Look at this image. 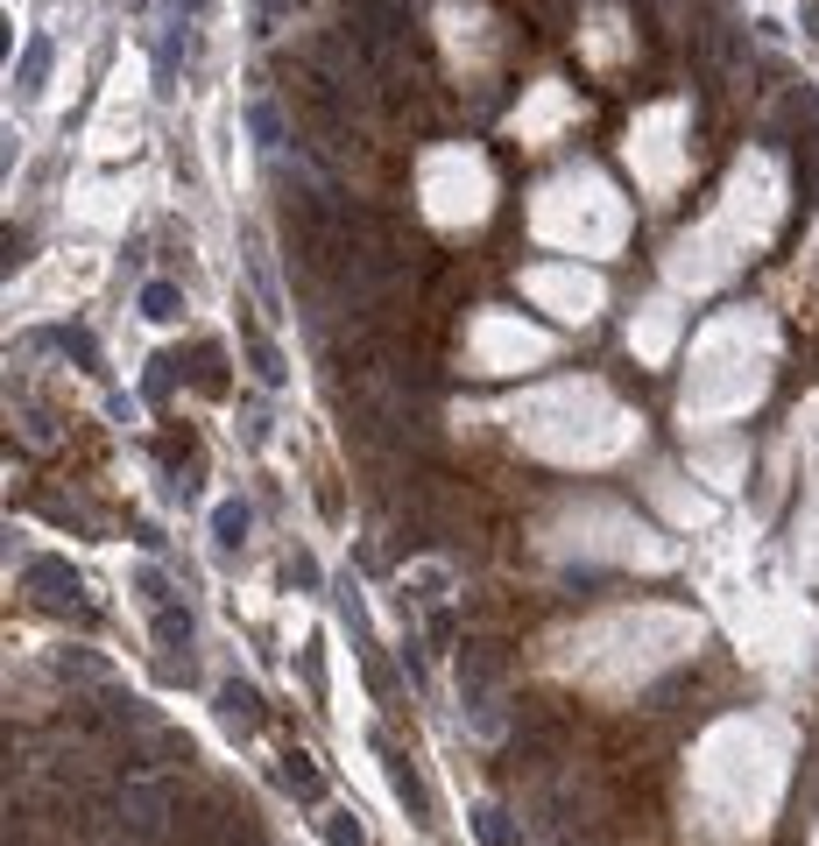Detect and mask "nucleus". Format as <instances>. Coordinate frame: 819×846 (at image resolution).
<instances>
[{"mask_svg": "<svg viewBox=\"0 0 819 846\" xmlns=\"http://www.w3.org/2000/svg\"><path fill=\"white\" fill-rule=\"evenodd\" d=\"M177 790L170 783H156V776H135V783H121L113 790V819H121V839H135V846H156L163 833H177Z\"/></svg>", "mask_w": 819, "mask_h": 846, "instance_id": "nucleus-1", "label": "nucleus"}, {"mask_svg": "<svg viewBox=\"0 0 819 846\" xmlns=\"http://www.w3.org/2000/svg\"><path fill=\"white\" fill-rule=\"evenodd\" d=\"M453 677H460V705H466V720L480 726V734H495L501 726V649L495 642H460V656H453Z\"/></svg>", "mask_w": 819, "mask_h": 846, "instance_id": "nucleus-2", "label": "nucleus"}, {"mask_svg": "<svg viewBox=\"0 0 819 846\" xmlns=\"http://www.w3.org/2000/svg\"><path fill=\"white\" fill-rule=\"evenodd\" d=\"M22 586H29V600L49 606V614H71V621H92V606H86V579H78L64 557H29L22 565Z\"/></svg>", "mask_w": 819, "mask_h": 846, "instance_id": "nucleus-3", "label": "nucleus"}, {"mask_svg": "<svg viewBox=\"0 0 819 846\" xmlns=\"http://www.w3.org/2000/svg\"><path fill=\"white\" fill-rule=\"evenodd\" d=\"M354 29H361V43L367 49H375V57L381 64H389V49L396 43H410V8H403V0H354Z\"/></svg>", "mask_w": 819, "mask_h": 846, "instance_id": "nucleus-4", "label": "nucleus"}, {"mask_svg": "<svg viewBox=\"0 0 819 846\" xmlns=\"http://www.w3.org/2000/svg\"><path fill=\"white\" fill-rule=\"evenodd\" d=\"M375 755H381V769H389V790L403 798V811H410L417 825H431V790H424V776H417V761L396 748L389 734H375Z\"/></svg>", "mask_w": 819, "mask_h": 846, "instance_id": "nucleus-5", "label": "nucleus"}, {"mask_svg": "<svg viewBox=\"0 0 819 846\" xmlns=\"http://www.w3.org/2000/svg\"><path fill=\"white\" fill-rule=\"evenodd\" d=\"M212 705H220V720H226V734H255L262 720H269V705H262V691L247 684V677H226L220 691H212Z\"/></svg>", "mask_w": 819, "mask_h": 846, "instance_id": "nucleus-6", "label": "nucleus"}, {"mask_svg": "<svg viewBox=\"0 0 819 846\" xmlns=\"http://www.w3.org/2000/svg\"><path fill=\"white\" fill-rule=\"evenodd\" d=\"M276 783L290 790L297 804H325V776H319V761H311L305 748H290L283 755V769H276Z\"/></svg>", "mask_w": 819, "mask_h": 846, "instance_id": "nucleus-7", "label": "nucleus"}, {"mask_svg": "<svg viewBox=\"0 0 819 846\" xmlns=\"http://www.w3.org/2000/svg\"><path fill=\"white\" fill-rule=\"evenodd\" d=\"M241 346H247V360H255V375L269 381V388H283V353L269 346V332H262V325H241Z\"/></svg>", "mask_w": 819, "mask_h": 846, "instance_id": "nucleus-8", "label": "nucleus"}, {"mask_svg": "<svg viewBox=\"0 0 819 846\" xmlns=\"http://www.w3.org/2000/svg\"><path fill=\"white\" fill-rule=\"evenodd\" d=\"M247 522H255V515H247V501H220V508H212V536H220V550H241L247 544Z\"/></svg>", "mask_w": 819, "mask_h": 846, "instance_id": "nucleus-9", "label": "nucleus"}, {"mask_svg": "<svg viewBox=\"0 0 819 846\" xmlns=\"http://www.w3.org/2000/svg\"><path fill=\"white\" fill-rule=\"evenodd\" d=\"M319 825H325V846H367V825H361L354 804H332Z\"/></svg>", "mask_w": 819, "mask_h": 846, "instance_id": "nucleus-10", "label": "nucleus"}, {"mask_svg": "<svg viewBox=\"0 0 819 846\" xmlns=\"http://www.w3.org/2000/svg\"><path fill=\"white\" fill-rule=\"evenodd\" d=\"M57 677L64 684H107V664L92 649H57Z\"/></svg>", "mask_w": 819, "mask_h": 846, "instance_id": "nucleus-11", "label": "nucleus"}, {"mask_svg": "<svg viewBox=\"0 0 819 846\" xmlns=\"http://www.w3.org/2000/svg\"><path fill=\"white\" fill-rule=\"evenodd\" d=\"M474 839H480V846H516L509 811H501V804H474Z\"/></svg>", "mask_w": 819, "mask_h": 846, "instance_id": "nucleus-12", "label": "nucleus"}, {"mask_svg": "<svg viewBox=\"0 0 819 846\" xmlns=\"http://www.w3.org/2000/svg\"><path fill=\"white\" fill-rule=\"evenodd\" d=\"M184 311V290L177 282H142V318H156V325H170Z\"/></svg>", "mask_w": 819, "mask_h": 846, "instance_id": "nucleus-13", "label": "nucleus"}, {"mask_svg": "<svg viewBox=\"0 0 819 846\" xmlns=\"http://www.w3.org/2000/svg\"><path fill=\"white\" fill-rule=\"evenodd\" d=\"M49 49H57L49 36H29L22 64H14V85H22V92H36V85H43V71H49Z\"/></svg>", "mask_w": 819, "mask_h": 846, "instance_id": "nucleus-14", "label": "nucleus"}, {"mask_svg": "<svg viewBox=\"0 0 819 846\" xmlns=\"http://www.w3.org/2000/svg\"><path fill=\"white\" fill-rule=\"evenodd\" d=\"M191 642V614L184 606H156V649H184Z\"/></svg>", "mask_w": 819, "mask_h": 846, "instance_id": "nucleus-15", "label": "nucleus"}, {"mask_svg": "<svg viewBox=\"0 0 819 846\" xmlns=\"http://www.w3.org/2000/svg\"><path fill=\"white\" fill-rule=\"evenodd\" d=\"M247 127H255L262 148H283V113L269 107V99H255V107H247Z\"/></svg>", "mask_w": 819, "mask_h": 846, "instance_id": "nucleus-16", "label": "nucleus"}, {"mask_svg": "<svg viewBox=\"0 0 819 846\" xmlns=\"http://www.w3.org/2000/svg\"><path fill=\"white\" fill-rule=\"evenodd\" d=\"M170 381H184V367H177V353H163V360H148L142 396H148V402H163V396H170Z\"/></svg>", "mask_w": 819, "mask_h": 846, "instance_id": "nucleus-17", "label": "nucleus"}, {"mask_svg": "<svg viewBox=\"0 0 819 846\" xmlns=\"http://www.w3.org/2000/svg\"><path fill=\"white\" fill-rule=\"evenodd\" d=\"M191 381L206 388V396H220V388H226V375H220V353H212V346H198V353H191Z\"/></svg>", "mask_w": 819, "mask_h": 846, "instance_id": "nucleus-18", "label": "nucleus"}, {"mask_svg": "<svg viewBox=\"0 0 819 846\" xmlns=\"http://www.w3.org/2000/svg\"><path fill=\"white\" fill-rule=\"evenodd\" d=\"M43 346H57V353H71L78 367H92V338L86 332H43Z\"/></svg>", "mask_w": 819, "mask_h": 846, "instance_id": "nucleus-19", "label": "nucleus"}, {"mask_svg": "<svg viewBox=\"0 0 819 846\" xmlns=\"http://www.w3.org/2000/svg\"><path fill=\"white\" fill-rule=\"evenodd\" d=\"M43 515H49V522H71V530H86V508H78L71 494H43Z\"/></svg>", "mask_w": 819, "mask_h": 846, "instance_id": "nucleus-20", "label": "nucleus"}, {"mask_svg": "<svg viewBox=\"0 0 819 846\" xmlns=\"http://www.w3.org/2000/svg\"><path fill=\"white\" fill-rule=\"evenodd\" d=\"M290 586H305V592L319 586V557H311V550H297V557H290Z\"/></svg>", "mask_w": 819, "mask_h": 846, "instance_id": "nucleus-21", "label": "nucleus"}, {"mask_svg": "<svg viewBox=\"0 0 819 846\" xmlns=\"http://www.w3.org/2000/svg\"><path fill=\"white\" fill-rule=\"evenodd\" d=\"M798 14H806V29L819 36V0H806V8H798Z\"/></svg>", "mask_w": 819, "mask_h": 846, "instance_id": "nucleus-22", "label": "nucleus"}, {"mask_svg": "<svg viewBox=\"0 0 819 846\" xmlns=\"http://www.w3.org/2000/svg\"><path fill=\"white\" fill-rule=\"evenodd\" d=\"M806 107H812V113H819V85H806Z\"/></svg>", "mask_w": 819, "mask_h": 846, "instance_id": "nucleus-23", "label": "nucleus"}, {"mask_svg": "<svg viewBox=\"0 0 819 846\" xmlns=\"http://www.w3.org/2000/svg\"><path fill=\"white\" fill-rule=\"evenodd\" d=\"M184 8H206V0H184Z\"/></svg>", "mask_w": 819, "mask_h": 846, "instance_id": "nucleus-24", "label": "nucleus"}]
</instances>
